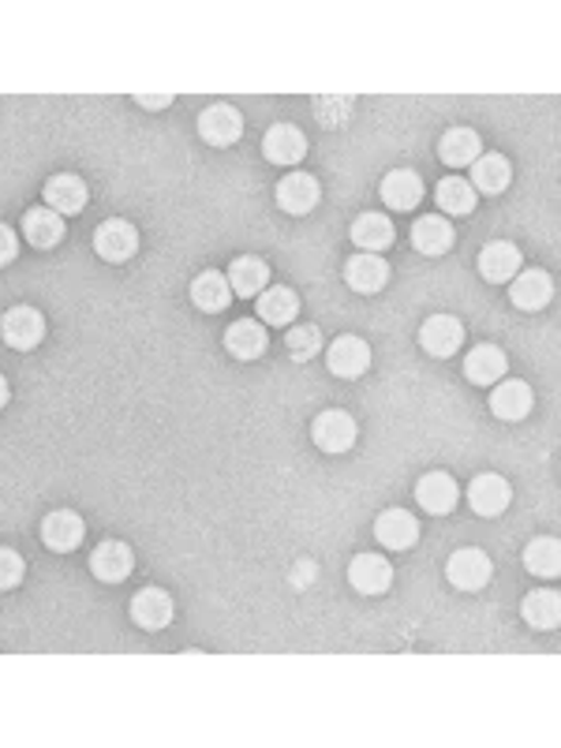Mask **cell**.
I'll return each instance as SVG.
<instances>
[{
    "instance_id": "obj_1",
    "label": "cell",
    "mask_w": 561,
    "mask_h": 748,
    "mask_svg": "<svg viewBox=\"0 0 561 748\" xmlns=\"http://www.w3.org/2000/svg\"><path fill=\"white\" fill-rule=\"evenodd\" d=\"M446 576L457 592H484V588L490 584V576H495V561L487 558V550L465 547L449 558Z\"/></svg>"
},
{
    "instance_id": "obj_2",
    "label": "cell",
    "mask_w": 561,
    "mask_h": 748,
    "mask_svg": "<svg viewBox=\"0 0 561 748\" xmlns=\"http://www.w3.org/2000/svg\"><path fill=\"white\" fill-rule=\"evenodd\" d=\"M356 435H360L356 419H352L349 412H341V408L319 412L314 423H311V438H314V446H319L322 453H349L352 446H356Z\"/></svg>"
},
{
    "instance_id": "obj_3",
    "label": "cell",
    "mask_w": 561,
    "mask_h": 748,
    "mask_svg": "<svg viewBox=\"0 0 561 748\" xmlns=\"http://www.w3.org/2000/svg\"><path fill=\"white\" fill-rule=\"evenodd\" d=\"M419 344L427 356L449 360V356H457L460 344H465V326H460L453 314H430V319L419 326Z\"/></svg>"
},
{
    "instance_id": "obj_4",
    "label": "cell",
    "mask_w": 561,
    "mask_h": 748,
    "mask_svg": "<svg viewBox=\"0 0 561 748\" xmlns=\"http://www.w3.org/2000/svg\"><path fill=\"white\" fill-rule=\"evenodd\" d=\"M509 501H513V487H509L506 476H498V471H484V476L471 479V487H468L471 513H479V517H501L509 509Z\"/></svg>"
},
{
    "instance_id": "obj_5",
    "label": "cell",
    "mask_w": 561,
    "mask_h": 748,
    "mask_svg": "<svg viewBox=\"0 0 561 748\" xmlns=\"http://www.w3.org/2000/svg\"><path fill=\"white\" fill-rule=\"evenodd\" d=\"M94 251L102 254L105 262H113V266H116V262H127L135 251H139V232H135V225H132V221L110 218V221L97 225V232H94Z\"/></svg>"
},
{
    "instance_id": "obj_6",
    "label": "cell",
    "mask_w": 561,
    "mask_h": 748,
    "mask_svg": "<svg viewBox=\"0 0 561 748\" xmlns=\"http://www.w3.org/2000/svg\"><path fill=\"white\" fill-rule=\"evenodd\" d=\"M199 135H202V143H210V146L240 143V135H243L240 110H236V105H225V102L206 105V110L199 113Z\"/></svg>"
},
{
    "instance_id": "obj_7",
    "label": "cell",
    "mask_w": 561,
    "mask_h": 748,
    "mask_svg": "<svg viewBox=\"0 0 561 748\" xmlns=\"http://www.w3.org/2000/svg\"><path fill=\"white\" fill-rule=\"evenodd\" d=\"M344 284H349L352 292H360V297H374V292H382L389 284V262L371 251L352 254V259L344 262Z\"/></svg>"
},
{
    "instance_id": "obj_8",
    "label": "cell",
    "mask_w": 561,
    "mask_h": 748,
    "mask_svg": "<svg viewBox=\"0 0 561 748\" xmlns=\"http://www.w3.org/2000/svg\"><path fill=\"white\" fill-rule=\"evenodd\" d=\"M0 333H4V341L12 344L15 352H31L42 344L45 337V319L38 308H12L4 314V322H0Z\"/></svg>"
},
{
    "instance_id": "obj_9",
    "label": "cell",
    "mask_w": 561,
    "mask_h": 748,
    "mask_svg": "<svg viewBox=\"0 0 561 748\" xmlns=\"http://www.w3.org/2000/svg\"><path fill=\"white\" fill-rule=\"evenodd\" d=\"M330 371L337 374V378H360V374H367L371 367V344L356 337V333H341L337 341L330 344Z\"/></svg>"
},
{
    "instance_id": "obj_10",
    "label": "cell",
    "mask_w": 561,
    "mask_h": 748,
    "mask_svg": "<svg viewBox=\"0 0 561 748\" xmlns=\"http://www.w3.org/2000/svg\"><path fill=\"white\" fill-rule=\"evenodd\" d=\"M132 569H135V554L121 539H105V543L94 547L91 573L102 580V584H121V580L132 576Z\"/></svg>"
},
{
    "instance_id": "obj_11",
    "label": "cell",
    "mask_w": 561,
    "mask_h": 748,
    "mask_svg": "<svg viewBox=\"0 0 561 748\" xmlns=\"http://www.w3.org/2000/svg\"><path fill=\"white\" fill-rule=\"evenodd\" d=\"M262 154L273 165H300L308 157V135L297 124H273L262 135Z\"/></svg>"
},
{
    "instance_id": "obj_12",
    "label": "cell",
    "mask_w": 561,
    "mask_h": 748,
    "mask_svg": "<svg viewBox=\"0 0 561 748\" xmlns=\"http://www.w3.org/2000/svg\"><path fill=\"white\" fill-rule=\"evenodd\" d=\"M416 498L430 517H446L457 509L460 487L449 471H427V476H419V484H416Z\"/></svg>"
},
{
    "instance_id": "obj_13",
    "label": "cell",
    "mask_w": 561,
    "mask_h": 748,
    "mask_svg": "<svg viewBox=\"0 0 561 748\" xmlns=\"http://www.w3.org/2000/svg\"><path fill=\"white\" fill-rule=\"evenodd\" d=\"M278 206L284 214H292V218H303V214H311L314 206L322 199V187L314 180L311 173H289L284 180L278 184Z\"/></svg>"
},
{
    "instance_id": "obj_14",
    "label": "cell",
    "mask_w": 561,
    "mask_h": 748,
    "mask_svg": "<svg viewBox=\"0 0 561 748\" xmlns=\"http://www.w3.org/2000/svg\"><path fill=\"white\" fill-rule=\"evenodd\" d=\"M374 539L386 550H408L419 539V520L408 509H382L374 517Z\"/></svg>"
},
{
    "instance_id": "obj_15",
    "label": "cell",
    "mask_w": 561,
    "mask_h": 748,
    "mask_svg": "<svg viewBox=\"0 0 561 748\" xmlns=\"http://www.w3.org/2000/svg\"><path fill=\"white\" fill-rule=\"evenodd\" d=\"M349 584L360 595H382L393 584V565L382 554H356L349 561Z\"/></svg>"
},
{
    "instance_id": "obj_16",
    "label": "cell",
    "mask_w": 561,
    "mask_h": 748,
    "mask_svg": "<svg viewBox=\"0 0 561 748\" xmlns=\"http://www.w3.org/2000/svg\"><path fill=\"white\" fill-rule=\"evenodd\" d=\"M173 614H176L173 595L162 592V588H143V592H135V599H132V622L146 628V633L165 628L173 622Z\"/></svg>"
},
{
    "instance_id": "obj_17",
    "label": "cell",
    "mask_w": 561,
    "mask_h": 748,
    "mask_svg": "<svg viewBox=\"0 0 561 748\" xmlns=\"http://www.w3.org/2000/svg\"><path fill=\"white\" fill-rule=\"evenodd\" d=\"M550 297H554V281H550L547 270H520L509 281V300L520 311H543Z\"/></svg>"
},
{
    "instance_id": "obj_18",
    "label": "cell",
    "mask_w": 561,
    "mask_h": 748,
    "mask_svg": "<svg viewBox=\"0 0 561 748\" xmlns=\"http://www.w3.org/2000/svg\"><path fill=\"white\" fill-rule=\"evenodd\" d=\"M506 371H509V360L498 344H476L465 356V378L471 386H498Z\"/></svg>"
},
{
    "instance_id": "obj_19",
    "label": "cell",
    "mask_w": 561,
    "mask_h": 748,
    "mask_svg": "<svg viewBox=\"0 0 561 748\" xmlns=\"http://www.w3.org/2000/svg\"><path fill=\"white\" fill-rule=\"evenodd\" d=\"M64 232H67L64 218L56 210H49V206H34V210L23 214V236H27V243L38 251L56 248V243L64 240Z\"/></svg>"
},
{
    "instance_id": "obj_20",
    "label": "cell",
    "mask_w": 561,
    "mask_h": 748,
    "mask_svg": "<svg viewBox=\"0 0 561 748\" xmlns=\"http://www.w3.org/2000/svg\"><path fill=\"white\" fill-rule=\"evenodd\" d=\"M83 536H86V524L72 509H53V513L42 520V543L49 550H61V554L64 550H75L83 543Z\"/></svg>"
},
{
    "instance_id": "obj_21",
    "label": "cell",
    "mask_w": 561,
    "mask_h": 748,
    "mask_svg": "<svg viewBox=\"0 0 561 748\" xmlns=\"http://www.w3.org/2000/svg\"><path fill=\"white\" fill-rule=\"evenodd\" d=\"M229 289L232 297L240 300H254L262 289H270V266H266L262 259H254V254H240L232 266H229Z\"/></svg>"
},
{
    "instance_id": "obj_22",
    "label": "cell",
    "mask_w": 561,
    "mask_h": 748,
    "mask_svg": "<svg viewBox=\"0 0 561 748\" xmlns=\"http://www.w3.org/2000/svg\"><path fill=\"white\" fill-rule=\"evenodd\" d=\"M378 191H382V199H386L389 210L408 214V210H416L419 199H423V176L412 173V169H393L386 180H382Z\"/></svg>"
},
{
    "instance_id": "obj_23",
    "label": "cell",
    "mask_w": 561,
    "mask_h": 748,
    "mask_svg": "<svg viewBox=\"0 0 561 748\" xmlns=\"http://www.w3.org/2000/svg\"><path fill=\"white\" fill-rule=\"evenodd\" d=\"M479 273H484L487 281H495V284L513 281L517 273H520V251H517V243L490 240L487 248L479 251Z\"/></svg>"
},
{
    "instance_id": "obj_24",
    "label": "cell",
    "mask_w": 561,
    "mask_h": 748,
    "mask_svg": "<svg viewBox=\"0 0 561 748\" xmlns=\"http://www.w3.org/2000/svg\"><path fill=\"white\" fill-rule=\"evenodd\" d=\"M531 405H536V397H531V386H528V382H517V378L498 382L495 393H490V412H495L498 419H506V423L524 419L528 412H531Z\"/></svg>"
},
{
    "instance_id": "obj_25",
    "label": "cell",
    "mask_w": 561,
    "mask_h": 748,
    "mask_svg": "<svg viewBox=\"0 0 561 748\" xmlns=\"http://www.w3.org/2000/svg\"><path fill=\"white\" fill-rule=\"evenodd\" d=\"M42 195H45L49 210H56L61 218H72V214H79L86 206V184L79 180V176H72V173L49 176V184H45Z\"/></svg>"
},
{
    "instance_id": "obj_26",
    "label": "cell",
    "mask_w": 561,
    "mask_h": 748,
    "mask_svg": "<svg viewBox=\"0 0 561 748\" xmlns=\"http://www.w3.org/2000/svg\"><path fill=\"white\" fill-rule=\"evenodd\" d=\"M349 236H352V243H356L360 251L378 254V251L393 248V236H397V232H393V221L386 218V214H360V218L352 221Z\"/></svg>"
},
{
    "instance_id": "obj_27",
    "label": "cell",
    "mask_w": 561,
    "mask_h": 748,
    "mask_svg": "<svg viewBox=\"0 0 561 748\" xmlns=\"http://www.w3.org/2000/svg\"><path fill=\"white\" fill-rule=\"evenodd\" d=\"M254 300H259V319L266 326H292L300 314V297L292 289H281V284L262 289Z\"/></svg>"
},
{
    "instance_id": "obj_28",
    "label": "cell",
    "mask_w": 561,
    "mask_h": 748,
    "mask_svg": "<svg viewBox=\"0 0 561 748\" xmlns=\"http://www.w3.org/2000/svg\"><path fill=\"white\" fill-rule=\"evenodd\" d=\"M513 180V165L506 162L501 154H479L476 162H471V187L484 195H501Z\"/></svg>"
},
{
    "instance_id": "obj_29",
    "label": "cell",
    "mask_w": 561,
    "mask_h": 748,
    "mask_svg": "<svg viewBox=\"0 0 561 748\" xmlns=\"http://www.w3.org/2000/svg\"><path fill=\"white\" fill-rule=\"evenodd\" d=\"M453 240H457V232H453V225L446 218H438V214L419 218L416 225H412V243H416L419 254H430V259L446 254L453 248Z\"/></svg>"
},
{
    "instance_id": "obj_30",
    "label": "cell",
    "mask_w": 561,
    "mask_h": 748,
    "mask_svg": "<svg viewBox=\"0 0 561 748\" xmlns=\"http://www.w3.org/2000/svg\"><path fill=\"white\" fill-rule=\"evenodd\" d=\"M225 349H229V356H236V360H259L266 352L262 322H251V319L232 322V326L225 330Z\"/></svg>"
},
{
    "instance_id": "obj_31",
    "label": "cell",
    "mask_w": 561,
    "mask_h": 748,
    "mask_svg": "<svg viewBox=\"0 0 561 748\" xmlns=\"http://www.w3.org/2000/svg\"><path fill=\"white\" fill-rule=\"evenodd\" d=\"M520 614L531 628L547 633V628H558L561 622V595L550 592V588H539V592H528L524 603H520Z\"/></svg>"
},
{
    "instance_id": "obj_32",
    "label": "cell",
    "mask_w": 561,
    "mask_h": 748,
    "mask_svg": "<svg viewBox=\"0 0 561 748\" xmlns=\"http://www.w3.org/2000/svg\"><path fill=\"white\" fill-rule=\"evenodd\" d=\"M232 300V289H229V278L218 270H202L199 278L191 281V303L199 311H225Z\"/></svg>"
},
{
    "instance_id": "obj_33",
    "label": "cell",
    "mask_w": 561,
    "mask_h": 748,
    "mask_svg": "<svg viewBox=\"0 0 561 748\" xmlns=\"http://www.w3.org/2000/svg\"><path fill=\"white\" fill-rule=\"evenodd\" d=\"M479 154H484V146H479V135L471 127H449L438 139V157L446 165H471Z\"/></svg>"
},
{
    "instance_id": "obj_34",
    "label": "cell",
    "mask_w": 561,
    "mask_h": 748,
    "mask_svg": "<svg viewBox=\"0 0 561 748\" xmlns=\"http://www.w3.org/2000/svg\"><path fill=\"white\" fill-rule=\"evenodd\" d=\"M524 569L531 576H558L561 573V543L554 536H539L524 547Z\"/></svg>"
},
{
    "instance_id": "obj_35",
    "label": "cell",
    "mask_w": 561,
    "mask_h": 748,
    "mask_svg": "<svg viewBox=\"0 0 561 748\" xmlns=\"http://www.w3.org/2000/svg\"><path fill=\"white\" fill-rule=\"evenodd\" d=\"M435 199H438V206L441 210L449 214V218H460V214H471L476 210V187H471L465 176H446V180L438 184V191H435Z\"/></svg>"
},
{
    "instance_id": "obj_36",
    "label": "cell",
    "mask_w": 561,
    "mask_h": 748,
    "mask_svg": "<svg viewBox=\"0 0 561 748\" xmlns=\"http://www.w3.org/2000/svg\"><path fill=\"white\" fill-rule=\"evenodd\" d=\"M284 344H289V356L311 360L314 352H319V344H322V333L314 326H292L289 337H284Z\"/></svg>"
},
{
    "instance_id": "obj_37",
    "label": "cell",
    "mask_w": 561,
    "mask_h": 748,
    "mask_svg": "<svg viewBox=\"0 0 561 748\" xmlns=\"http://www.w3.org/2000/svg\"><path fill=\"white\" fill-rule=\"evenodd\" d=\"M23 573H27L23 558L12 547H0V592H12V588L23 584Z\"/></svg>"
},
{
    "instance_id": "obj_38",
    "label": "cell",
    "mask_w": 561,
    "mask_h": 748,
    "mask_svg": "<svg viewBox=\"0 0 561 748\" xmlns=\"http://www.w3.org/2000/svg\"><path fill=\"white\" fill-rule=\"evenodd\" d=\"M19 254V240L8 225H0V266H12Z\"/></svg>"
},
{
    "instance_id": "obj_39",
    "label": "cell",
    "mask_w": 561,
    "mask_h": 748,
    "mask_svg": "<svg viewBox=\"0 0 561 748\" xmlns=\"http://www.w3.org/2000/svg\"><path fill=\"white\" fill-rule=\"evenodd\" d=\"M135 102H139L143 110H165V105H169L173 97H169V94H162V97H146V94H139V97H135Z\"/></svg>"
},
{
    "instance_id": "obj_40",
    "label": "cell",
    "mask_w": 561,
    "mask_h": 748,
    "mask_svg": "<svg viewBox=\"0 0 561 748\" xmlns=\"http://www.w3.org/2000/svg\"><path fill=\"white\" fill-rule=\"evenodd\" d=\"M8 397H12V389H8L4 374H0V408H4V405H8Z\"/></svg>"
}]
</instances>
